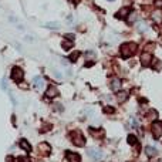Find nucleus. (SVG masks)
Instances as JSON below:
<instances>
[{
	"mask_svg": "<svg viewBox=\"0 0 162 162\" xmlns=\"http://www.w3.org/2000/svg\"><path fill=\"white\" fill-rule=\"evenodd\" d=\"M119 51H121V55H123L124 58H129L131 55L135 54V51H137V44L135 43H124L123 46H121V49H119Z\"/></svg>",
	"mask_w": 162,
	"mask_h": 162,
	"instance_id": "obj_1",
	"label": "nucleus"
},
{
	"mask_svg": "<svg viewBox=\"0 0 162 162\" xmlns=\"http://www.w3.org/2000/svg\"><path fill=\"white\" fill-rule=\"evenodd\" d=\"M71 138H73V142L76 145H78V147H84V142H86V139H84V135L81 134L80 131L71 132Z\"/></svg>",
	"mask_w": 162,
	"mask_h": 162,
	"instance_id": "obj_2",
	"label": "nucleus"
},
{
	"mask_svg": "<svg viewBox=\"0 0 162 162\" xmlns=\"http://www.w3.org/2000/svg\"><path fill=\"white\" fill-rule=\"evenodd\" d=\"M12 78L14 80L16 83H22L23 78H24V74H23V70L20 67H13L12 70Z\"/></svg>",
	"mask_w": 162,
	"mask_h": 162,
	"instance_id": "obj_3",
	"label": "nucleus"
},
{
	"mask_svg": "<svg viewBox=\"0 0 162 162\" xmlns=\"http://www.w3.org/2000/svg\"><path fill=\"white\" fill-rule=\"evenodd\" d=\"M152 135L154 138H159L162 135V123L161 121H155L152 124Z\"/></svg>",
	"mask_w": 162,
	"mask_h": 162,
	"instance_id": "obj_4",
	"label": "nucleus"
},
{
	"mask_svg": "<svg viewBox=\"0 0 162 162\" xmlns=\"http://www.w3.org/2000/svg\"><path fill=\"white\" fill-rule=\"evenodd\" d=\"M46 97L47 98H55V97H58L57 87H55V86H50L49 88H47V91H46Z\"/></svg>",
	"mask_w": 162,
	"mask_h": 162,
	"instance_id": "obj_5",
	"label": "nucleus"
},
{
	"mask_svg": "<svg viewBox=\"0 0 162 162\" xmlns=\"http://www.w3.org/2000/svg\"><path fill=\"white\" fill-rule=\"evenodd\" d=\"M88 155L91 156L92 159H101V158H102V154H101V151L98 149V148H90V149H88Z\"/></svg>",
	"mask_w": 162,
	"mask_h": 162,
	"instance_id": "obj_6",
	"label": "nucleus"
},
{
	"mask_svg": "<svg viewBox=\"0 0 162 162\" xmlns=\"http://www.w3.org/2000/svg\"><path fill=\"white\" fill-rule=\"evenodd\" d=\"M129 13H131V7H123V9L117 13L115 17L117 18H127L129 16Z\"/></svg>",
	"mask_w": 162,
	"mask_h": 162,
	"instance_id": "obj_7",
	"label": "nucleus"
},
{
	"mask_svg": "<svg viewBox=\"0 0 162 162\" xmlns=\"http://www.w3.org/2000/svg\"><path fill=\"white\" fill-rule=\"evenodd\" d=\"M110 86H111V90H112V91L118 92L119 90H121V80L119 78H112L111 80V83H110Z\"/></svg>",
	"mask_w": 162,
	"mask_h": 162,
	"instance_id": "obj_8",
	"label": "nucleus"
},
{
	"mask_svg": "<svg viewBox=\"0 0 162 162\" xmlns=\"http://www.w3.org/2000/svg\"><path fill=\"white\" fill-rule=\"evenodd\" d=\"M141 61H142L144 67H147V65H149V63H152V55L149 53H144V54L141 55Z\"/></svg>",
	"mask_w": 162,
	"mask_h": 162,
	"instance_id": "obj_9",
	"label": "nucleus"
},
{
	"mask_svg": "<svg viewBox=\"0 0 162 162\" xmlns=\"http://www.w3.org/2000/svg\"><path fill=\"white\" fill-rule=\"evenodd\" d=\"M65 158L70 162H80V159H81L78 154H74V152H71V151H67V152H65Z\"/></svg>",
	"mask_w": 162,
	"mask_h": 162,
	"instance_id": "obj_10",
	"label": "nucleus"
},
{
	"mask_svg": "<svg viewBox=\"0 0 162 162\" xmlns=\"http://www.w3.org/2000/svg\"><path fill=\"white\" fill-rule=\"evenodd\" d=\"M39 149L41 154H44V155H49L50 152H51V147H50L47 142H41V144L39 145Z\"/></svg>",
	"mask_w": 162,
	"mask_h": 162,
	"instance_id": "obj_11",
	"label": "nucleus"
},
{
	"mask_svg": "<svg viewBox=\"0 0 162 162\" xmlns=\"http://www.w3.org/2000/svg\"><path fill=\"white\" fill-rule=\"evenodd\" d=\"M128 91H118V94H117V100H118V102H125L127 100H128Z\"/></svg>",
	"mask_w": 162,
	"mask_h": 162,
	"instance_id": "obj_12",
	"label": "nucleus"
},
{
	"mask_svg": "<svg viewBox=\"0 0 162 162\" xmlns=\"http://www.w3.org/2000/svg\"><path fill=\"white\" fill-rule=\"evenodd\" d=\"M33 83H34V87H36L37 90H40V88H43L44 87V80L41 78V77H36V78L33 80Z\"/></svg>",
	"mask_w": 162,
	"mask_h": 162,
	"instance_id": "obj_13",
	"label": "nucleus"
},
{
	"mask_svg": "<svg viewBox=\"0 0 162 162\" xmlns=\"http://www.w3.org/2000/svg\"><path fill=\"white\" fill-rule=\"evenodd\" d=\"M18 145H20V147H22L24 151H27V152H30V151H31V145L29 144V141H27V139H20Z\"/></svg>",
	"mask_w": 162,
	"mask_h": 162,
	"instance_id": "obj_14",
	"label": "nucleus"
},
{
	"mask_svg": "<svg viewBox=\"0 0 162 162\" xmlns=\"http://www.w3.org/2000/svg\"><path fill=\"white\" fill-rule=\"evenodd\" d=\"M145 152H147L148 156H155L156 154H158V151H156L155 148H152V147H147L145 148Z\"/></svg>",
	"mask_w": 162,
	"mask_h": 162,
	"instance_id": "obj_15",
	"label": "nucleus"
},
{
	"mask_svg": "<svg viewBox=\"0 0 162 162\" xmlns=\"http://www.w3.org/2000/svg\"><path fill=\"white\" fill-rule=\"evenodd\" d=\"M128 144L129 145H137L138 144V139H137V137H135V135H132V134L128 135Z\"/></svg>",
	"mask_w": 162,
	"mask_h": 162,
	"instance_id": "obj_16",
	"label": "nucleus"
},
{
	"mask_svg": "<svg viewBox=\"0 0 162 162\" xmlns=\"http://www.w3.org/2000/svg\"><path fill=\"white\" fill-rule=\"evenodd\" d=\"M73 44H74L73 41H67V40H64L61 46H63V49H64V50H70L71 47H73Z\"/></svg>",
	"mask_w": 162,
	"mask_h": 162,
	"instance_id": "obj_17",
	"label": "nucleus"
},
{
	"mask_svg": "<svg viewBox=\"0 0 162 162\" xmlns=\"http://www.w3.org/2000/svg\"><path fill=\"white\" fill-rule=\"evenodd\" d=\"M154 20H155L156 23H162V13L161 12L154 13Z\"/></svg>",
	"mask_w": 162,
	"mask_h": 162,
	"instance_id": "obj_18",
	"label": "nucleus"
},
{
	"mask_svg": "<svg viewBox=\"0 0 162 162\" xmlns=\"http://www.w3.org/2000/svg\"><path fill=\"white\" fill-rule=\"evenodd\" d=\"M78 57H80V51L71 53V55H70V61H77V60H78Z\"/></svg>",
	"mask_w": 162,
	"mask_h": 162,
	"instance_id": "obj_19",
	"label": "nucleus"
},
{
	"mask_svg": "<svg viewBox=\"0 0 162 162\" xmlns=\"http://www.w3.org/2000/svg\"><path fill=\"white\" fill-rule=\"evenodd\" d=\"M152 49H155V43H148L147 46L144 47V51H145V53H149Z\"/></svg>",
	"mask_w": 162,
	"mask_h": 162,
	"instance_id": "obj_20",
	"label": "nucleus"
},
{
	"mask_svg": "<svg viewBox=\"0 0 162 162\" xmlns=\"http://www.w3.org/2000/svg\"><path fill=\"white\" fill-rule=\"evenodd\" d=\"M152 63H154V68H155L156 71H159V70L162 68V63L159 61V60H155V61L152 60Z\"/></svg>",
	"mask_w": 162,
	"mask_h": 162,
	"instance_id": "obj_21",
	"label": "nucleus"
},
{
	"mask_svg": "<svg viewBox=\"0 0 162 162\" xmlns=\"http://www.w3.org/2000/svg\"><path fill=\"white\" fill-rule=\"evenodd\" d=\"M46 27H50V29H58L60 27V23H57V22H53V23H47L46 24Z\"/></svg>",
	"mask_w": 162,
	"mask_h": 162,
	"instance_id": "obj_22",
	"label": "nucleus"
},
{
	"mask_svg": "<svg viewBox=\"0 0 162 162\" xmlns=\"http://www.w3.org/2000/svg\"><path fill=\"white\" fill-rule=\"evenodd\" d=\"M154 6H155L156 9H162V0H155V2H154Z\"/></svg>",
	"mask_w": 162,
	"mask_h": 162,
	"instance_id": "obj_23",
	"label": "nucleus"
},
{
	"mask_svg": "<svg viewBox=\"0 0 162 162\" xmlns=\"http://www.w3.org/2000/svg\"><path fill=\"white\" fill-rule=\"evenodd\" d=\"M17 161L18 162H30V158H27V156H18Z\"/></svg>",
	"mask_w": 162,
	"mask_h": 162,
	"instance_id": "obj_24",
	"label": "nucleus"
},
{
	"mask_svg": "<svg viewBox=\"0 0 162 162\" xmlns=\"http://www.w3.org/2000/svg\"><path fill=\"white\" fill-rule=\"evenodd\" d=\"M138 27H139V31H145V30H147V26H145V23H144V24L141 23V24L138 26Z\"/></svg>",
	"mask_w": 162,
	"mask_h": 162,
	"instance_id": "obj_25",
	"label": "nucleus"
},
{
	"mask_svg": "<svg viewBox=\"0 0 162 162\" xmlns=\"http://www.w3.org/2000/svg\"><path fill=\"white\" fill-rule=\"evenodd\" d=\"M105 112L112 114V112H114V108H112V107H105Z\"/></svg>",
	"mask_w": 162,
	"mask_h": 162,
	"instance_id": "obj_26",
	"label": "nucleus"
},
{
	"mask_svg": "<svg viewBox=\"0 0 162 162\" xmlns=\"http://www.w3.org/2000/svg\"><path fill=\"white\" fill-rule=\"evenodd\" d=\"M64 37H65V39H73V40L76 39V36H74V34H65Z\"/></svg>",
	"mask_w": 162,
	"mask_h": 162,
	"instance_id": "obj_27",
	"label": "nucleus"
},
{
	"mask_svg": "<svg viewBox=\"0 0 162 162\" xmlns=\"http://www.w3.org/2000/svg\"><path fill=\"white\" fill-rule=\"evenodd\" d=\"M94 53H88V54H86V57H90V58H94Z\"/></svg>",
	"mask_w": 162,
	"mask_h": 162,
	"instance_id": "obj_28",
	"label": "nucleus"
},
{
	"mask_svg": "<svg viewBox=\"0 0 162 162\" xmlns=\"http://www.w3.org/2000/svg\"><path fill=\"white\" fill-rule=\"evenodd\" d=\"M70 2H73V3H78L80 0H70Z\"/></svg>",
	"mask_w": 162,
	"mask_h": 162,
	"instance_id": "obj_29",
	"label": "nucleus"
}]
</instances>
